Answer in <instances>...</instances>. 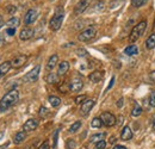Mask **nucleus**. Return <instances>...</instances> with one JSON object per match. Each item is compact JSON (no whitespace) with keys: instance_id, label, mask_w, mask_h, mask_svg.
Masks as SVG:
<instances>
[{"instance_id":"obj_1","label":"nucleus","mask_w":155,"mask_h":149,"mask_svg":"<svg viewBox=\"0 0 155 149\" xmlns=\"http://www.w3.org/2000/svg\"><path fill=\"white\" fill-rule=\"evenodd\" d=\"M19 99V92L17 90H11L5 94L0 100V111L4 112L13 106Z\"/></svg>"},{"instance_id":"obj_16","label":"nucleus","mask_w":155,"mask_h":149,"mask_svg":"<svg viewBox=\"0 0 155 149\" xmlns=\"http://www.w3.org/2000/svg\"><path fill=\"white\" fill-rule=\"evenodd\" d=\"M58 63V56L56 55V54L51 55L49 57L48 62H47V69H48V71H53V69L56 67Z\"/></svg>"},{"instance_id":"obj_34","label":"nucleus","mask_w":155,"mask_h":149,"mask_svg":"<svg viewBox=\"0 0 155 149\" xmlns=\"http://www.w3.org/2000/svg\"><path fill=\"white\" fill-rule=\"evenodd\" d=\"M149 105L152 108H155V91H153L149 95Z\"/></svg>"},{"instance_id":"obj_41","label":"nucleus","mask_w":155,"mask_h":149,"mask_svg":"<svg viewBox=\"0 0 155 149\" xmlns=\"http://www.w3.org/2000/svg\"><path fill=\"white\" fill-rule=\"evenodd\" d=\"M152 127H153V129L155 130V113L152 116Z\"/></svg>"},{"instance_id":"obj_6","label":"nucleus","mask_w":155,"mask_h":149,"mask_svg":"<svg viewBox=\"0 0 155 149\" xmlns=\"http://www.w3.org/2000/svg\"><path fill=\"white\" fill-rule=\"evenodd\" d=\"M99 118L101 119L103 125H105V127H114L117 123L116 117L111 112H103Z\"/></svg>"},{"instance_id":"obj_42","label":"nucleus","mask_w":155,"mask_h":149,"mask_svg":"<svg viewBox=\"0 0 155 149\" xmlns=\"http://www.w3.org/2000/svg\"><path fill=\"white\" fill-rule=\"evenodd\" d=\"M117 106H118V108H122V106H123V99H122V98L118 100V103H117Z\"/></svg>"},{"instance_id":"obj_4","label":"nucleus","mask_w":155,"mask_h":149,"mask_svg":"<svg viewBox=\"0 0 155 149\" xmlns=\"http://www.w3.org/2000/svg\"><path fill=\"white\" fill-rule=\"evenodd\" d=\"M96 35H97V29L94 26H91V28H87L84 31H81L78 35V39L80 42H88V41H91L92 38L94 37Z\"/></svg>"},{"instance_id":"obj_19","label":"nucleus","mask_w":155,"mask_h":149,"mask_svg":"<svg viewBox=\"0 0 155 149\" xmlns=\"http://www.w3.org/2000/svg\"><path fill=\"white\" fill-rule=\"evenodd\" d=\"M12 68V65H11V61H5L4 63H1L0 65V74L4 75L7 74L8 73V71Z\"/></svg>"},{"instance_id":"obj_12","label":"nucleus","mask_w":155,"mask_h":149,"mask_svg":"<svg viewBox=\"0 0 155 149\" xmlns=\"http://www.w3.org/2000/svg\"><path fill=\"white\" fill-rule=\"evenodd\" d=\"M28 61V56L26 55H19V56H16L15 58H12L11 61V65L13 68H20L23 67Z\"/></svg>"},{"instance_id":"obj_49","label":"nucleus","mask_w":155,"mask_h":149,"mask_svg":"<svg viewBox=\"0 0 155 149\" xmlns=\"http://www.w3.org/2000/svg\"><path fill=\"white\" fill-rule=\"evenodd\" d=\"M1 76H2V75H1V74H0V78H1Z\"/></svg>"},{"instance_id":"obj_35","label":"nucleus","mask_w":155,"mask_h":149,"mask_svg":"<svg viewBox=\"0 0 155 149\" xmlns=\"http://www.w3.org/2000/svg\"><path fill=\"white\" fill-rule=\"evenodd\" d=\"M105 147H106V142L104 140L96 143V149H105Z\"/></svg>"},{"instance_id":"obj_21","label":"nucleus","mask_w":155,"mask_h":149,"mask_svg":"<svg viewBox=\"0 0 155 149\" xmlns=\"http://www.w3.org/2000/svg\"><path fill=\"white\" fill-rule=\"evenodd\" d=\"M20 24V19L17 18V17H12V18H10L7 20V23H6V25H7V28H17V26H19Z\"/></svg>"},{"instance_id":"obj_29","label":"nucleus","mask_w":155,"mask_h":149,"mask_svg":"<svg viewBox=\"0 0 155 149\" xmlns=\"http://www.w3.org/2000/svg\"><path fill=\"white\" fill-rule=\"evenodd\" d=\"M66 147H67V149H75L77 143H75V141L73 138H68L67 142H66Z\"/></svg>"},{"instance_id":"obj_47","label":"nucleus","mask_w":155,"mask_h":149,"mask_svg":"<svg viewBox=\"0 0 155 149\" xmlns=\"http://www.w3.org/2000/svg\"><path fill=\"white\" fill-rule=\"evenodd\" d=\"M114 142H115V137H112V138L110 140V143H114Z\"/></svg>"},{"instance_id":"obj_11","label":"nucleus","mask_w":155,"mask_h":149,"mask_svg":"<svg viewBox=\"0 0 155 149\" xmlns=\"http://www.w3.org/2000/svg\"><path fill=\"white\" fill-rule=\"evenodd\" d=\"M37 127H38V121L35 119V118H30V119H28V121L24 123V125H23V130L26 131V132H29V131L36 130Z\"/></svg>"},{"instance_id":"obj_27","label":"nucleus","mask_w":155,"mask_h":149,"mask_svg":"<svg viewBox=\"0 0 155 149\" xmlns=\"http://www.w3.org/2000/svg\"><path fill=\"white\" fill-rule=\"evenodd\" d=\"M101 125H103V122H101V119H100L99 117L93 118L92 122H91V127H92V128H100Z\"/></svg>"},{"instance_id":"obj_46","label":"nucleus","mask_w":155,"mask_h":149,"mask_svg":"<svg viewBox=\"0 0 155 149\" xmlns=\"http://www.w3.org/2000/svg\"><path fill=\"white\" fill-rule=\"evenodd\" d=\"M118 123L120 124V123H123V117H119V121H118Z\"/></svg>"},{"instance_id":"obj_15","label":"nucleus","mask_w":155,"mask_h":149,"mask_svg":"<svg viewBox=\"0 0 155 149\" xmlns=\"http://www.w3.org/2000/svg\"><path fill=\"white\" fill-rule=\"evenodd\" d=\"M103 76H104V72H101V71H94V72H92L91 74L88 75V79H90L91 82L98 84L103 79Z\"/></svg>"},{"instance_id":"obj_18","label":"nucleus","mask_w":155,"mask_h":149,"mask_svg":"<svg viewBox=\"0 0 155 149\" xmlns=\"http://www.w3.org/2000/svg\"><path fill=\"white\" fill-rule=\"evenodd\" d=\"M69 71V62L68 61H62L61 63H58V74L64 75L67 72Z\"/></svg>"},{"instance_id":"obj_32","label":"nucleus","mask_w":155,"mask_h":149,"mask_svg":"<svg viewBox=\"0 0 155 149\" xmlns=\"http://www.w3.org/2000/svg\"><path fill=\"white\" fill-rule=\"evenodd\" d=\"M86 99H87V97H86L85 94H82V95H78L77 98H75V104H78V105H79V104H82Z\"/></svg>"},{"instance_id":"obj_13","label":"nucleus","mask_w":155,"mask_h":149,"mask_svg":"<svg viewBox=\"0 0 155 149\" xmlns=\"http://www.w3.org/2000/svg\"><path fill=\"white\" fill-rule=\"evenodd\" d=\"M34 36V30L31 28H24L21 29L19 32V38L21 41H29L30 38Z\"/></svg>"},{"instance_id":"obj_25","label":"nucleus","mask_w":155,"mask_h":149,"mask_svg":"<svg viewBox=\"0 0 155 149\" xmlns=\"http://www.w3.org/2000/svg\"><path fill=\"white\" fill-rule=\"evenodd\" d=\"M104 136H105V134H104V132L92 135V136H91V138H90V142H92V143H97V142H99V141H103V140H104Z\"/></svg>"},{"instance_id":"obj_22","label":"nucleus","mask_w":155,"mask_h":149,"mask_svg":"<svg viewBox=\"0 0 155 149\" xmlns=\"http://www.w3.org/2000/svg\"><path fill=\"white\" fill-rule=\"evenodd\" d=\"M48 101L50 103V105L53 106V108H58L61 105V99L56 97V95H50L49 98H48Z\"/></svg>"},{"instance_id":"obj_24","label":"nucleus","mask_w":155,"mask_h":149,"mask_svg":"<svg viewBox=\"0 0 155 149\" xmlns=\"http://www.w3.org/2000/svg\"><path fill=\"white\" fill-rule=\"evenodd\" d=\"M146 48L147 49H154L155 48V34L150 35L146 41Z\"/></svg>"},{"instance_id":"obj_2","label":"nucleus","mask_w":155,"mask_h":149,"mask_svg":"<svg viewBox=\"0 0 155 149\" xmlns=\"http://www.w3.org/2000/svg\"><path fill=\"white\" fill-rule=\"evenodd\" d=\"M64 18V11L61 6H58L55 12H54V16L51 17L50 22H49V28L53 30V31H58V29L61 28L62 25V22Z\"/></svg>"},{"instance_id":"obj_39","label":"nucleus","mask_w":155,"mask_h":149,"mask_svg":"<svg viewBox=\"0 0 155 149\" xmlns=\"http://www.w3.org/2000/svg\"><path fill=\"white\" fill-rule=\"evenodd\" d=\"M149 78H150V80L155 84V71H153V72L149 74Z\"/></svg>"},{"instance_id":"obj_30","label":"nucleus","mask_w":155,"mask_h":149,"mask_svg":"<svg viewBox=\"0 0 155 149\" xmlns=\"http://www.w3.org/2000/svg\"><path fill=\"white\" fill-rule=\"evenodd\" d=\"M48 114H49V110H48L47 108H44V106H41V108H39V116H41L42 118L47 117Z\"/></svg>"},{"instance_id":"obj_38","label":"nucleus","mask_w":155,"mask_h":149,"mask_svg":"<svg viewBox=\"0 0 155 149\" xmlns=\"http://www.w3.org/2000/svg\"><path fill=\"white\" fill-rule=\"evenodd\" d=\"M86 54H87V53H86V50H84V49H79V50H78V55L81 56V57H82V56H86Z\"/></svg>"},{"instance_id":"obj_43","label":"nucleus","mask_w":155,"mask_h":149,"mask_svg":"<svg viewBox=\"0 0 155 149\" xmlns=\"http://www.w3.org/2000/svg\"><path fill=\"white\" fill-rule=\"evenodd\" d=\"M2 43H4V36H2L1 34H0V45H1Z\"/></svg>"},{"instance_id":"obj_40","label":"nucleus","mask_w":155,"mask_h":149,"mask_svg":"<svg viewBox=\"0 0 155 149\" xmlns=\"http://www.w3.org/2000/svg\"><path fill=\"white\" fill-rule=\"evenodd\" d=\"M114 82H115V78L112 76V79H111V81H110V85H109V86H107V88H106L107 91H109V90H110V88H111V87L114 86Z\"/></svg>"},{"instance_id":"obj_5","label":"nucleus","mask_w":155,"mask_h":149,"mask_svg":"<svg viewBox=\"0 0 155 149\" xmlns=\"http://www.w3.org/2000/svg\"><path fill=\"white\" fill-rule=\"evenodd\" d=\"M39 72H41V66L37 65V66L34 67L29 73H26V74L24 75L23 81H24V82H35V81L38 79Z\"/></svg>"},{"instance_id":"obj_7","label":"nucleus","mask_w":155,"mask_h":149,"mask_svg":"<svg viewBox=\"0 0 155 149\" xmlns=\"http://www.w3.org/2000/svg\"><path fill=\"white\" fill-rule=\"evenodd\" d=\"M37 17H38V12H37V10H35V8H30V10L25 13V16H24V23H25L26 25H30V24H32V23L36 22Z\"/></svg>"},{"instance_id":"obj_9","label":"nucleus","mask_w":155,"mask_h":149,"mask_svg":"<svg viewBox=\"0 0 155 149\" xmlns=\"http://www.w3.org/2000/svg\"><path fill=\"white\" fill-rule=\"evenodd\" d=\"M84 87V81L80 78H74L69 84V90L72 92H80Z\"/></svg>"},{"instance_id":"obj_10","label":"nucleus","mask_w":155,"mask_h":149,"mask_svg":"<svg viewBox=\"0 0 155 149\" xmlns=\"http://www.w3.org/2000/svg\"><path fill=\"white\" fill-rule=\"evenodd\" d=\"M90 2H91V0H80L77 4L75 8H74V13H75L77 16H79V15H81L82 12H85V11L87 10V7L90 6Z\"/></svg>"},{"instance_id":"obj_48","label":"nucleus","mask_w":155,"mask_h":149,"mask_svg":"<svg viewBox=\"0 0 155 149\" xmlns=\"http://www.w3.org/2000/svg\"><path fill=\"white\" fill-rule=\"evenodd\" d=\"M2 136H4V131H1V132H0V138H1Z\"/></svg>"},{"instance_id":"obj_23","label":"nucleus","mask_w":155,"mask_h":149,"mask_svg":"<svg viewBox=\"0 0 155 149\" xmlns=\"http://www.w3.org/2000/svg\"><path fill=\"white\" fill-rule=\"evenodd\" d=\"M58 76L60 75L58 73H49L48 76H47V82L48 84H58Z\"/></svg>"},{"instance_id":"obj_3","label":"nucleus","mask_w":155,"mask_h":149,"mask_svg":"<svg viewBox=\"0 0 155 149\" xmlns=\"http://www.w3.org/2000/svg\"><path fill=\"white\" fill-rule=\"evenodd\" d=\"M146 28H147V22H146V20H143V22H141V23L136 24L135 26L133 28L131 32H130L129 41H130V42H136L138 38H140L142 35H143V34H144Z\"/></svg>"},{"instance_id":"obj_44","label":"nucleus","mask_w":155,"mask_h":149,"mask_svg":"<svg viewBox=\"0 0 155 149\" xmlns=\"http://www.w3.org/2000/svg\"><path fill=\"white\" fill-rule=\"evenodd\" d=\"M114 149H127L125 147H123V146H116Z\"/></svg>"},{"instance_id":"obj_45","label":"nucleus","mask_w":155,"mask_h":149,"mask_svg":"<svg viewBox=\"0 0 155 149\" xmlns=\"http://www.w3.org/2000/svg\"><path fill=\"white\" fill-rule=\"evenodd\" d=\"M2 24H4V20H2V17H1V15H0V29H1Z\"/></svg>"},{"instance_id":"obj_31","label":"nucleus","mask_w":155,"mask_h":149,"mask_svg":"<svg viewBox=\"0 0 155 149\" xmlns=\"http://www.w3.org/2000/svg\"><path fill=\"white\" fill-rule=\"evenodd\" d=\"M131 2L135 7H141L147 2V0H131Z\"/></svg>"},{"instance_id":"obj_20","label":"nucleus","mask_w":155,"mask_h":149,"mask_svg":"<svg viewBox=\"0 0 155 149\" xmlns=\"http://www.w3.org/2000/svg\"><path fill=\"white\" fill-rule=\"evenodd\" d=\"M124 53H125L128 56H134V55H137V54H138V49H137L136 45L131 44V45H129V47L125 48Z\"/></svg>"},{"instance_id":"obj_28","label":"nucleus","mask_w":155,"mask_h":149,"mask_svg":"<svg viewBox=\"0 0 155 149\" xmlns=\"http://www.w3.org/2000/svg\"><path fill=\"white\" fill-rule=\"evenodd\" d=\"M141 113H142V108H141L138 104H136L135 106H134V109H133V111H131V116L138 117Z\"/></svg>"},{"instance_id":"obj_14","label":"nucleus","mask_w":155,"mask_h":149,"mask_svg":"<svg viewBox=\"0 0 155 149\" xmlns=\"http://www.w3.org/2000/svg\"><path fill=\"white\" fill-rule=\"evenodd\" d=\"M120 138L123 141H129V140L133 138V130H131V128L129 125H125L123 128V130L120 132Z\"/></svg>"},{"instance_id":"obj_26","label":"nucleus","mask_w":155,"mask_h":149,"mask_svg":"<svg viewBox=\"0 0 155 149\" xmlns=\"http://www.w3.org/2000/svg\"><path fill=\"white\" fill-rule=\"evenodd\" d=\"M80 128H81V122H80V121H77V122H74V123L71 125V128H69V132L74 134V132H77Z\"/></svg>"},{"instance_id":"obj_36","label":"nucleus","mask_w":155,"mask_h":149,"mask_svg":"<svg viewBox=\"0 0 155 149\" xmlns=\"http://www.w3.org/2000/svg\"><path fill=\"white\" fill-rule=\"evenodd\" d=\"M5 32H6V35H8V36H15V35H16V29H15V28H7Z\"/></svg>"},{"instance_id":"obj_33","label":"nucleus","mask_w":155,"mask_h":149,"mask_svg":"<svg viewBox=\"0 0 155 149\" xmlns=\"http://www.w3.org/2000/svg\"><path fill=\"white\" fill-rule=\"evenodd\" d=\"M58 130H55L54 135H53V148L55 149L58 146Z\"/></svg>"},{"instance_id":"obj_37","label":"nucleus","mask_w":155,"mask_h":149,"mask_svg":"<svg viewBox=\"0 0 155 149\" xmlns=\"http://www.w3.org/2000/svg\"><path fill=\"white\" fill-rule=\"evenodd\" d=\"M38 149H50V146H49V141H44L41 146L38 147Z\"/></svg>"},{"instance_id":"obj_17","label":"nucleus","mask_w":155,"mask_h":149,"mask_svg":"<svg viewBox=\"0 0 155 149\" xmlns=\"http://www.w3.org/2000/svg\"><path fill=\"white\" fill-rule=\"evenodd\" d=\"M25 138H26V131L20 130L15 135V137H13V143H15V144H20V143H23V142L25 141Z\"/></svg>"},{"instance_id":"obj_8","label":"nucleus","mask_w":155,"mask_h":149,"mask_svg":"<svg viewBox=\"0 0 155 149\" xmlns=\"http://www.w3.org/2000/svg\"><path fill=\"white\" fill-rule=\"evenodd\" d=\"M94 106V100L93 99H86L82 104H81V108H80V112L82 116H87L90 111L92 110V108Z\"/></svg>"}]
</instances>
